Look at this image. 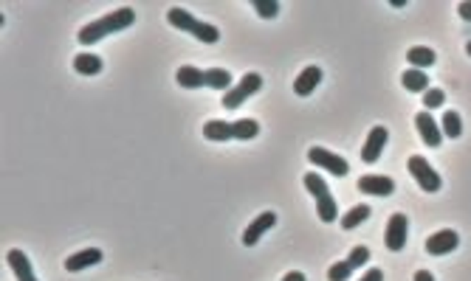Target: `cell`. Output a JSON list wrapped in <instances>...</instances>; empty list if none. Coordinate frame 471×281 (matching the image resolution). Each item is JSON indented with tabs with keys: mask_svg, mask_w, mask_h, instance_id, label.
Wrapping results in <instances>:
<instances>
[{
	"mask_svg": "<svg viewBox=\"0 0 471 281\" xmlns=\"http://www.w3.org/2000/svg\"><path fill=\"white\" fill-rule=\"evenodd\" d=\"M133 23H136V11H133L130 6H122V9H116V11H107L105 17H99V20L88 23V26H82L77 40L82 45H93V43H99V40L107 37V34H119V31L130 28Z\"/></svg>",
	"mask_w": 471,
	"mask_h": 281,
	"instance_id": "cell-1",
	"label": "cell"
},
{
	"mask_svg": "<svg viewBox=\"0 0 471 281\" xmlns=\"http://www.w3.org/2000/svg\"><path fill=\"white\" fill-rule=\"evenodd\" d=\"M166 20H169V26L186 31V34H192V37H198L201 43H209V45H212V43L221 40V31H218L215 26L198 20V17H195L192 11H186V9H169V11H166Z\"/></svg>",
	"mask_w": 471,
	"mask_h": 281,
	"instance_id": "cell-2",
	"label": "cell"
},
{
	"mask_svg": "<svg viewBox=\"0 0 471 281\" xmlns=\"http://www.w3.org/2000/svg\"><path fill=\"white\" fill-rule=\"evenodd\" d=\"M302 183H305V189L314 194L316 214H319V219H322V222H336V216H339V206H336V200H333V194H330L327 183L322 180V175H316V172H308Z\"/></svg>",
	"mask_w": 471,
	"mask_h": 281,
	"instance_id": "cell-3",
	"label": "cell"
},
{
	"mask_svg": "<svg viewBox=\"0 0 471 281\" xmlns=\"http://www.w3.org/2000/svg\"><path fill=\"white\" fill-rule=\"evenodd\" d=\"M406 172H409V175L415 177V183H418L423 192H429V194L440 192V186H443L440 175L429 166V160H426L423 155H412V158H409V163H406Z\"/></svg>",
	"mask_w": 471,
	"mask_h": 281,
	"instance_id": "cell-4",
	"label": "cell"
},
{
	"mask_svg": "<svg viewBox=\"0 0 471 281\" xmlns=\"http://www.w3.org/2000/svg\"><path fill=\"white\" fill-rule=\"evenodd\" d=\"M260 87H263V76H260V73H245L232 90L223 93V101H221V104H223L226 110H237V107H240L245 99H251Z\"/></svg>",
	"mask_w": 471,
	"mask_h": 281,
	"instance_id": "cell-5",
	"label": "cell"
},
{
	"mask_svg": "<svg viewBox=\"0 0 471 281\" xmlns=\"http://www.w3.org/2000/svg\"><path fill=\"white\" fill-rule=\"evenodd\" d=\"M308 160H311L314 166H319V169L336 175V177H344V175L350 172V163H347L342 155H336V152H330V149H322V146L308 149Z\"/></svg>",
	"mask_w": 471,
	"mask_h": 281,
	"instance_id": "cell-6",
	"label": "cell"
},
{
	"mask_svg": "<svg viewBox=\"0 0 471 281\" xmlns=\"http://www.w3.org/2000/svg\"><path fill=\"white\" fill-rule=\"evenodd\" d=\"M406 231H409V216L406 214H393L390 222H387V231H384V245L387 250H403L406 248Z\"/></svg>",
	"mask_w": 471,
	"mask_h": 281,
	"instance_id": "cell-7",
	"label": "cell"
},
{
	"mask_svg": "<svg viewBox=\"0 0 471 281\" xmlns=\"http://www.w3.org/2000/svg\"><path fill=\"white\" fill-rule=\"evenodd\" d=\"M457 245H460L457 231L443 228V231H438V233H432V236L426 239V253H429V256H449L452 250H457Z\"/></svg>",
	"mask_w": 471,
	"mask_h": 281,
	"instance_id": "cell-8",
	"label": "cell"
},
{
	"mask_svg": "<svg viewBox=\"0 0 471 281\" xmlns=\"http://www.w3.org/2000/svg\"><path fill=\"white\" fill-rule=\"evenodd\" d=\"M387 140H390L387 127H373L370 136H367V140H364V146H361V160H364V163H376V160L381 158Z\"/></svg>",
	"mask_w": 471,
	"mask_h": 281,
	"instance_id": "cell-9",
	"label": "cell"
},
{
	"mask_svg": "<svg viewBox=\"0 0 471 281\" xmlns=\"http://www.w3.org/2000/svg\"><path fill=\"white\" fill-rule=\"evenodd\" d=\"M415 127H418V136L420 140L426 143V146H440V140H443V130L435 124V119L429 116V110H420L418 116H415Z\"/></svg>",
	"mask_w": 471,
	"mask_h": 281,
	"instance_id": "cell-10",
	"label": "cell"
},
{
	"mask_svg": "<svg viewBox=\"0 0 471 281\" xmlns=\"http://www.w3.org/2000/svg\"><path fill=\"white\" fill-rule=\"evenodd\" d=\"M359 192L373 194V197H390L395 192V180L384 175H364V177H359Z\"/></svg>",
	"mask_w": 471,
	"mask_h": 281,
	"instance_id": "cell-11",
	"label": "cell"
},
{
	"mask_svg": "<svg viewBox=\"0 0 471 281\" xmlns=\"http://www.w3.org/2000/svg\"><path fill=\"white\" fill-rule=\"evenodd\" d=\"M274 225H277V214H274V211H263V214H260V216H257V219L245 228V233H243V245H248V248H251V245H257V242H260V236H263L265 231H271Z\"/></svg>",
	"mask_w": 471,
	"mask_h": 281,
	"instance_id": "cell-12",
	"label": "cell"
},
{
	"mask_svg": "<svg viewBox=\"0 0 471 281\" xmlns=\"http://www.w3.org/2000/svg\"><path fill=\"white\" fill-rule=\"evenodd\" d=\"M6 265L11 268V273H14V279L17 281H37L34 270H31V265H28V256H26L23 250H17V248L6 250Z\"/></svg>",
	"mask_w": 471,
	"mask_h": 281,
	"instance_id": "cell-13",
	"label": "cell"
},
{
	"mask_svg": "<svg viewBox=\"0 0 471 281\" xmlns=\"http://www.w3.org/2000/svg\"><path fill=\"white\" fill-rule=\"evenodd\" d=\"M102 259H105V256H102L99 248H85V250H79V253L65 259V270H68V273H79V270H85V268H96Z\"/></svg>",
	"mask_w": 471,
	"mask_h": 281,
	"instance_id": "cell-14",
	"label": "cell"
},
{
	"mask_svg": "<svg viewBox=\"0 0 471 281\" xmlns=\"http://www.w3.org/2000/svg\"><path fill=\"white\" fill-rule=\"evenodd\" d=\"M322 82V68L319 65H308V68L300 73V79L294 82V93L297 96H311Z\"/></svg>",
	"mask_w": 471,
	"mask_h": 281,
	"instance_id": "cell-15",
	"label": "cell"
},
{
	"mask_svg": "<svg viewBox=\"0 0 471 281\" xmlns=\"http://www.w3.org/2000/svg\"><path fill=\"white\" fill-rule=\"evenodd\" d=\"M175 79H178L181 87H186V90H198V87L206 84V70L195 68V65H184V68H178Z\"/></svg>",
	"mask_w": 471,
	"mask_h": 281,
	"instance_id": "cell-16",
	"label": "cell"
},
{
	"mask_svg": "<svg viewBox=\"0 0 471 281\" xmlns=\"http://www.w3.org/2000/svg\"><path fill=\"white\" fill-rule=\"evenodd\" d=\"M406 60H409V65H412V68L423 70V68H432L438 57H435V51H432V48H426V45H415V48H409V51H406Z\"/></svg>",
	"mask_w": 471,
	"mask_h": 281,
	"instance_id": "cell-17",
	"label": "cell"
},
{
	"mask_svg": "<svg viewBox=\"0 0 471 281\" xmlns=\"http://www.w3.org/2000/svg\"><path fill=\"white\" fill-rule=\"evenodd\" d=\"M401 82H403V87H406L409 93H426V90H429V76L418 68L406 70V73L401 76Z\"/></svg>",
	"mask_w": 471,
	"mask_h": 281,
	"instance_id": "cell-18",
	"label": "cell"
},
{
	"mask_svg": "<svg viewBox=\"0 0 471 281\" xmlns=\"http://www.w3.org/2000/svg\"><path fill=\"white\" fill-rule=\"evenodd\" d=\"M74 70L82 76H96L102 70V60L96 54H77L74 57Z\"/></svg>",
	"mask_w": 471,
	"mask_h": 281,
	"instance_id": "cell-19",
	"label": "cell"
},
{
	"mask_svg": "<svg viewBox=\"0 0 471 281\" xmlns=\"http://www.w3.org/2000/svg\"><path fill=\"white\" fill-rule=\"evenodd\" d=\"M206 84L212 87V90H232V73L226 68H209L206 70Z\"/></svg>",
	"mask_w": 471,
	"mask_h": 281,
	"instance_id": "cell-20",
	"label": "cell"
},
{
	"mask_svg": "<svg viewBox=\"0 0 471 281\" xmlns=\"http://www.w3.org/2000/svg\"><path fill=\"white\" fill-rule=\"evenodd\" d=\"M370 214H373L370 206H353V209L342 216V228H344V231H353V228H359L361 222H367Z\"/></svg>",
	"mask_w": 471,
	"mask_h": 281,
	"instance_id": "cell-21",
	"label": "cell"
},
{
	"mask_svg": "<svg viewBox=\"0 0 471 281\" xmlns=\"http://www.w3.org/2000/svg\"><path fill=\"white\" fill-rule=\"evenodd\" d=\"M260 133V124L254 119H240V121H232V138L237 140H251L257 138Z\"/></svg>",
	"mask_w": 471,
	"mask_h": 281,
	"instance_id": "cell-22",
	"label": "cell"
},
{
	"mask_svg": "<svg viewBox=\"0 0 471 281\" xmlns=\"http://www.w3.org/2000/svg\"><path fill=\"white\" fill-rule=\"evenodd\" d=\"M440 130H443V138L457 140L460 138V133H463V121H460V116H457L455 110H449V113L443 116V121H440Z\"/></svg>",
	"mask_w": 471,
	"mask_h": 281,
	"instance_id": "cell-23",
	"label": "cell"
},
{
	"mask_svg": "<svg viewBox=\"0 0 471 281\" xmlns=\"http://www.w3.org/2000/svg\"><path fill=\"white\" fill-rule=\"evenodd\" d=\"M203 136L209 140H229L232 138V124L229 121H206Z\"/></svg>",
	"mask_w": 471,
	"mask_h": 281,
	"instance_id": "cell-24",
	"label": "cell"
},
{
	"mask_svg": "<svg viewBox=\"0 0 471 281\" xmlns=\"http://www.w3.org/2000/svg\"><path fill=\"white\" fill-rule=\"evenodd\" d=\"M251 9H254L260 17H265V20H271V17L280 14V3H277V0H251Z\"/></svg>",
	"mask_w": 471,
	"mask_h": 281,
	"instance_id": "cell-25",
	"label": "cell"
},
{
	"mask_svg": "<svg viewBox=\"0 0 471 281\" xmlns=\"http://www.w3.org/2000/svg\"><path fill=\"white\" fill-rule=\"evenodd\" d=\"M353 276V268H350V262L344 259V262H336V265H330V270H327V281H347Z\"/></svg>",
	"mask_w": 471,
	"mask_h": 281,
	"instance_id": "cell-26",
	"label": "cell"
},
{
	"mask_svg": "<svg viewBox=\"0 0 471 281\" xmlns=\"http://www.w3.org/2000/svg\"><path fill=\"white\" fill-rule=\"evenodd\" d=\"M367 259H370V248H367V245H356V248L347 253V262H350L353 270H356V268H364Z\"/></svg>",
	"mask_w": 471,
	"mask_h": 281,
	"instance_id": "cell-27",
	"label": "cell"
},
{
	"mask_svg": "<svg viewBox=\"0 0 471 281\" xmlns=\"http://www.w3.org/2000/svg\"><path fill=\"white\" fill-rule=\"evenodd\" d=\"M446 101V93L440 90V87H429L426 93H423V107L426 110H435V107H440Z\"/></svg>",
	"mask_w": 471,
	"mask_h": 281,
	"instance_id": "cell-28",
	"label": "cell"
},
{
	"mask_svg": "<svg viewBox=\"0 0 471 281\" xmlns=\"http://www.w3.org/2000/svg\"><path fill=\"white\" fill-rule=\"evenodd\" d=\"M359 281H384V270L381 268H370Z\"/></svg>",
	"mask_w": 471,
	"mask_h": 281,
	"instance_id": "cell-29",
	"label": "cell"
},
{
	"mask_svg": "<svg viewBox=\"0 0 471 281\" xmlns=\"http://www.w3.org/2000/svg\"><path fill=\"white\" fill-rule=\"evenodd\" d=\"M457 11H460V17H463L466 23H471V0H463V3L457 6Z\"/></svg>",
	"mask_w": 471,
	"mask_h": 281,
	"instance_id": "cell-30",
	"label": "cell"
},
{
	"mask_svg": "<svg viewBox=\"0 0 471 281\" xmlns=\"http://www.w3.org/2000/svg\"><path fill=\"white\" fill-rule=\"evenodd\" d=\"M282 281H305V276H302L300 270H291V273H285V276H282Z\"/></svg>",
	"mask_w": 471,
	"mask_h": 281,
	"instance_id": "cell-31",
	"label": "cell"
},
{
	"mask_svg": "<svg viewBox=\"0 0 471 281\" xmlns=\"http://www.w3.org/2000/svg\"><path fill=\"white\" fill-rule=\"evenodd\" d=\"M415 281H435V276H432L429 270H418V273H415Z\"/></svg>",
	"mask_w": 471,
	"mask_h": 281,
	"instance_id": "cell-32",
	"label": "cell"
},
{
	"mask_svg": "<svg viewBox=\"0 0 471 281\" xmlns=\"http://www.w3.org/2000/svg\"><path fill=\"white\" fill-rule=\"evenodd\" d=\"M466 54H469V57H471V40H469V43H466Z\"/></svg>",
	"mask_w": 471,
	"mask_h": 281,
	"instance_id": "cell-33",
	"label": "cell"
}]
</instances>
